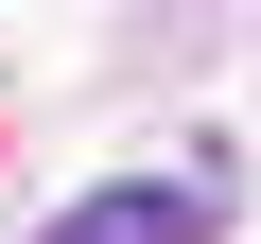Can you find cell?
Masks as SVG:
<instances>
[{"instance_id":"6da1fadb","label":"cell","mask_w":261,"mask_h":244,"mask_svg":"<svg viewBox=\"0 0 261 244\" xmlns=\"http://www.w3.org/2000/svg\"><path fill=\"white\" fill-rule=\"evenodd\" d=\"M35 244H209V175H122V192L53 209Z\"/></svg>"}]
</instances>
